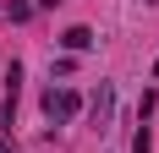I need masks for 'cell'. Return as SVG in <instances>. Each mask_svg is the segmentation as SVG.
<instances>
[{
	"label": "cell",
	"instance_id": "cell-1",
	"mask_svg": "<svg viewBox=\"0 0 159 153\" xmlns=\"http://www.w3.org/2000/svg\"><path fill=\"white\" fill-rule=\"evenodd\" d=\"M44 109H49V120H77L82 98H77L71 88H49V93H44Z\"/></svg>",
	"mask_w": 159,
	"mask_h": 153
},
{
	"label": "cell",
	"instance_id": "cell-2",
	"mask_svg": "<svg viewBox=\"0 0 159 153\" xmlns=\"http://www.w3.org/2000/svg\"><path fill=\"white\" fill-rule=\"evenodd\" d=\"M110 115H115V82H99V93H93V131L99 137L110 131Z\"/></svg>",
	"mask_w": 159,
	"mask_h": 153
},
{
	"label": "cell",
	"instance_id": "cell-3",
	"mask_svg": "<svg viewBox=\"0 0 159 153\" xmlns=\"http://www.w3.org/2000/svg\"><path fill=\"white\" fill-rule=\"evenodd\" d=\"M61 44H66V49H88V44H93V28H66Z\"/></svg>",
	"mask_w": 159,
	"mask_h": 153
},
{
	"label": "cell",
	"instance_id": "cell-4",
	"mask_svg": "<svg viewBox=\"0 0 159 153\" xmlns=\"http://www.w3.org/2000/svg\"><path fill=\"white\" fill-rule=\"evenodd\" d=\"M28 11H33V0H6V16H11V22H22Z\"/></svg>",
	"mask_w": 159,
	"mask_h": 153
},
{
	"label": "cell",
	"instance_id": "cell-5",
	"mask_svg": "<svg viewBox=\"0 0 159 153\" xmlns=\"http://www.w3.org/2000/svg\"><path fill=\"white\" fill-rule=\"evenodd\" d=\"M132 153H154V142H148V126L137 131V137H132Z\"/></svg>",
	"mask_w": 159,
	"mask_h": 153
},
{
	"label": "cell",
	"instance_id": "cell-6",
	"mask_svg": "<svg viewBox=\"0 0 159 153\" xmlns=\"http://www.w3.org/2000/svg\"><path fill=\"white\" fill-rule=\"evenodd\" d=\"M33 6H44V11H55V6H61V0H33Z\"/></svg>",
	"mask_w": 159,
	"mask_h": 153
},
{
	"label": "cell",
	"instance_id": "cell-7",
	"mask_svg": "<svg viewBox=\"0 0 159 153\" xmlns=\"http://www.w3.org/2000/svg\"><path fill=\"white\" fill-rule=\"evenodd\" d=\"M0 153H11V142H0Z\"/></svg>",
	"mask_w": 159,
	"mask_h": 153
}]
</instances>
